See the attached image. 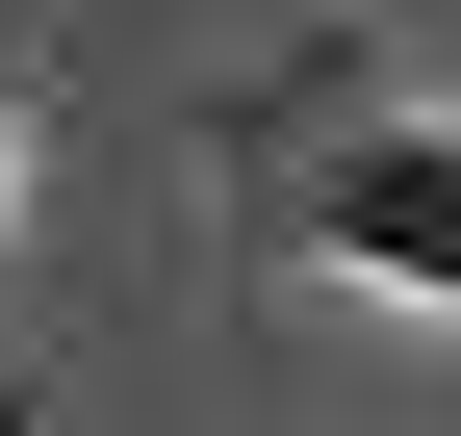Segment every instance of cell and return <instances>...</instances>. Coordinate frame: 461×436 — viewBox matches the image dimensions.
I'll list each match as a JSON object with an SVG mask.
<instances>
[{"mask_svg": "<svg viewBox=\"0 0 461 436\" xmlns=\"http://www.w3.org/2000/svg\"><path fill=\"white\" fill-rule=\"evenodd\" d=\"M308 257L333 283H411V308H461V129H359L308 180Z\"/></svg>", "mask_w": 461, "mask_h": 436, "instance_id": "cell-1", "label": "cell"}]
</instances>
